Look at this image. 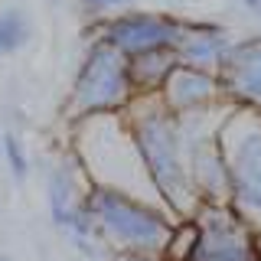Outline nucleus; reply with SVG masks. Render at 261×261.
<instances>
[{
  "label": "nucleus",
  "mask_w": 261,
  "mask_h": 261,
  "mask_svg": "<svg viewBox=\"0 0 261 261\" xmlns=\"http://www.w3.org/2000/svg\"><path fill=\"white\" fill-rule=\"evenodd\" d=\"M219 141L232 179L228 206L261 232V111L228 108Z\"/></svg>",
  "instance_id": "obj_5"
},
{
  "label": "nucleus",
  "mask_w": 261,
  "mask_h": 261,
  "mask_svg": "<svg viewBox=\"0 0 261 261\" xmlns=\"http://www.w3.org/2000/svg\"><path fill=\"white\" fill-rule=\"evenodd\" d=\"M235 39L239 36H232V30L222 27V23L186 20L183 36L176 43V56L183 65H196V69H206V72H222Z\"/></svg>",
  "instance_id": "obj_10"
},
{
  "label": "nucleus",
  "mask_w": 261,
  "mask_h": 261,
  "mask_svg": "<svg viewBox=\"0 0 261 261\" xmlns=\"http://www.w3.org/2000/svg\"><path fill=\"white\" fill-rule=\"evenodd\" d=\"M0 153H4V163H7V170H10L13 179H27L30 176L27 147H23V141L13 134V130H7V134L0 137Z\"/></svg>",
  "instance_id": "obj_13"
},
{
  "label": "nucleus",
  "mask_w": 261,
  "mask_h": 261,
  "mask_svg": "<svg viewBox=\"0 0 261 261\" xmlns=\"http://www.w3.org/2000/svg\"><path fill=\"white\" fill-rule=\"evenodd\" d=\"M219 79L232 108L261 111V33L235 39Z\"/></svg>",
  "instance_id": "obj_8"
},
{
  "label": "nucleus",
  "mask_w": 261,
  "mask_h": 261,
  "mask_svg": "<svg viewBox=\"0 0 261 261\" xmlns=\"http://www.w3.org/2000/svg\"><path fill=\"white\" fill-rule=\"evenodd\" d=\"M124 118L130 124L137 153L144 160V170L150 176L157 199L176 219H193L202 202L196 196V186L190 176V157H186L179 118L160 101V95L134 98L130 108L124 111Z\"/></svg>",
  "instance_id": "obj_1"
},
{
  "label": "nucleus",
  "mask_w": 261,
  "mask_h": 261,
  "mask_svg": "<svg viewBox=\"0 0 261 261\" xmlns=\"http://www.w3.org/2000/svg\"><path fill=\"white\" fill-rule=\"evenodd\" d=\"M85 209L98 242L111 251H153L163 255L179 219L157 199L124 193L114 186H88Z\"/></svg>",
  "instance_id": "obj_3"
},
{
  "label": "nucleus",
  "mask_w": 261,
  "mask_h": 261,
  "mask_svg": "<svg viewBox=\"0 0 261 261\" xmlns=\"http://www.w3.org/2000/svg\"><path fill=\"white\" fill-rule=\"evenodd\" d=\"M239 4H242V7H245V10H248V13H251V10H255V7L261 4V0H239Z\"/></svg>",
  "instance_id": "obj_17"
},
{
  "label": "nucleus",
  "mask_w": 261,
  "mask_h": 261,
  "mask_svg": "<svg viewBox=\"0 0 261 261\" xmlns=\"http://www.w3.org/2000/svg\"><path fill=\"white\" fill-rule=\"evenodd\" d=\"M176 65H179L176 49H160V53H144V56L127 59V72H130V88H134V95L137 98L160 95Z\"/></svg>",
  "instance_id": "obj_11"
},
{
  "label": "nucleus",
  "mask_w": 261,
  "mask_h": 261,
  "mask_svg": "<svg viewBox=\"0 0 261 261\" xmlns=\"http://www.w3.org/2000/svg\"><path fill=\"white\" fill-rule=\"evenodd\" d=\"M0 261H10V258H7V255H0Z\"/></svg>",
  "instance_id": "obj_19"
},
{
  "label": "nucleus",
  "mask_w": 261,
  "mask_h": 261,
  "mask_svg": "<svg viewBox=\"0 0 261 261\" xmlns=\"http://www.w3.org/2000/svg\"><path fill=\"white\" fill-rule=\"evenodd\" d=\"M69 134V150L79 157L85 176L95 186H114V190L157 199L124 114H98V118L75 121Z\"/></svg>",
  "instance_id": "obj_2"
},
{
  "label": "nucleus",
  "mask_w": 261,
  "mask_h": 261,
  "mask_svg": "<svg viewBox=\"0 0 261 261\" xmlns=\"http://www.w3.org/2000/svg\"><path fill=\"white\" fill-rule=\"evenodd\" d=\"M144 4V0H114V7H121V10H130V7Z\"/></svg>",
  "instance_id": "obj_16"
},
{
  "label": "nucleus",
  "mask_w": 261,
  "mask_h": 261,
  "mask_svg": "<svg viewBox=\"0 0 261 261\" xmlns=\"http://www.w3.org/2000/svg\"><path fill=\"white\" fill-rule=\"evenodd\" d=\"M160 101L173 114H196V111H209V108H219V105H228L219 72H206V69L183 65V62L167 79V85L160 92Z\"/></svg>",
  "instance_id": "obj_9"
},
{
  "label": "nucleus",
  "mask_w": 261,
  "mask_h": 261,
  "mask_svg": "<svg viewBox=\"0 0 261 261\" xmlns=\"http://www.w3.org/2000/svg\"><path fill=\"white\" fill-rule=\"evenodd\" d=\"M82 4H85L88 10H111L114 0H82Z\"/></svg>",
  "instance_id": "obj_15"
},
{
  "label": "nucleus",
  "mask_w": 261,
  "mask_h": 261,
  "mask_svg": "<svg viewBox=\"0 0 261 261\" xmlns=\"http://www.w3.org/2000/svg\"><path fill=\"white\" fill-rule=\"evenodd\" d=\"M30 16L20 10V7H7L0 10V56H10L16 49H23L30 43Z\"/></svg>",
  "instance_id": "obj_12"
},
{
  "label": "nucleus",
  "mask_w": 261,
  "mask_h": 261,
  "mask_svg": "<svg viewBox=\"0 0 261 261\" xmlns=\"http://www.w3.org/2000/svg\"><path fill=\"white\" fill-rule=\"evenodd\" d=\"M127 59L101 36H92L85 46V56L79 62V72L72 79L69 98H65V118L69 124L98 114H124L134 101Z\"/></svg>",
  "instance_id": "obj_4"
},
{
  "label": "nucleus",
  "mask_w": 261,
  "mask_h": 261,
  "mask_svg": "<svg viewBox=\"0 0 261 261\" xmlns=\"http://www.w3.org/2000/svg\"><path fill=\"white\" fill-rule=\"evenodd\" d=\"M183 23L173 13L163 10H118L111 16H101L95 27V36L111 43L124 59L144 53H160V49H176L183 36Z\"/></svg>",
  "instance_id": "obj_6"
},
{
  "label": "nucleus",
  "mask_w": 261,
  "mask_h": 261,
  "mask_svg": "<svg viewBox=\"0 0 261 261\" xmlns=\"http://www.w3.org/2000/svg\"><path fill=\"white\" fill-rule=\"evenodd\" d=\"M108 261H163V255H153V251H111Z\"/></svg>",
  "instance_id": "obj_14"
},
{
  "label": "nucleus",
  "mask_w": 261,
  "mask_h": 261,
  "mask_svg": "<svg viewBox=\"0 0 261 261\" xmlns=\"http://www.w3.org/2000/svg\"><path fill=\"white\" fill-rule=\"evenodd\" d=\"M251 16H255V20H258V23H261V4H258V7H255V10H251Z\"/></svg>",
  "instance_id": "obj_18"
},
{
  "label": "nucleus",
  "mask_w": 261,
  "mask_h": 261,
  "mask_svg": "<svg viewBox=\"0 0 261 261\" xmlns=\"http://www.w3.org/2000/svg\"><path fill=\"white\" fill-rule=\"evenodd\" d=\"M196 245L186 261H261L258 228L248 225L232 206L196 209Z\"/></svg>",
  "instance_id": "obj_7"
}]
</instances>
